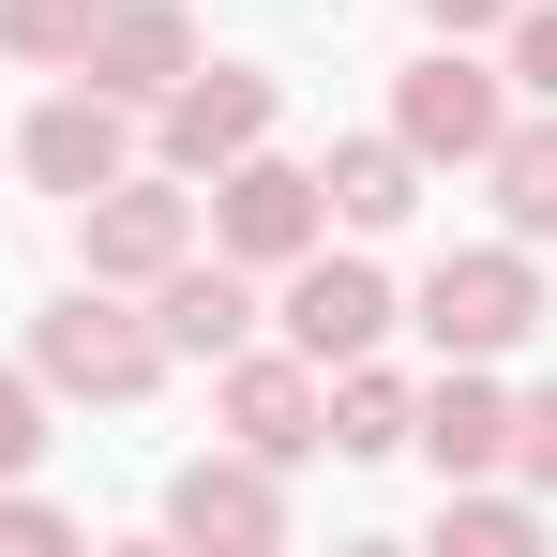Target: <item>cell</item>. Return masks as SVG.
I'll return each mask as SVG.
<instances>
[{"label":"cell","instance_id":"10","mask_svg":"<svg viewBox=\"0 0 557 557\" xmlns=\"http://www.w3.org/2000/svg\"><path fill=\"white\" fill-rule=\"evenodd\" d=\"M91 91H121V106H151V91H182L196 76V15L182 0H106L91 15V61H76Z\"/></svg>","mask_w":557,"mask_h":557},{"label":"cell","instance_id":"12","mask_svg":"<svg viewBox=\"0 0 557 557\" xmlns=\"http://www.w3.org/2000/svg\"><path fill=\"white\" fill-rule=\"evenodd\" d=\"M151 332H166V362H226V347L257 332L242 257H182V272H151Z\"/></svg>","mask_w":557,"mask_h":557},{"label":"cell","instance_id":"6","mask_svg":"<svg viewBox=\"0 0 557 557\" xmlns=\"http://www.w3.org/2000/svg\"><path fill=\"white\" fill-rule=\"evenodd\" d=\"M272 136V76H242V61H211L182 91H151V151H166V182H211V166H242Z\"/></svg>","mask_w":557,"mask_h":557},{"label":"cell","instance_id":"15","mask_svg":"<svg viewBox=\"0 0 557 557\" xmlns=\"http://www.w3.org/2000/svg\"><path fill=\"white\" fill-rule=\"evenodd\" d=\"M317 196L376 242V226H407V211H422V151H407V136H347V151L317 166Z\"/></svg>","mask_w":557,"mask_h":557},{"label":"cell","instance_id":"1","mask_svg":"<svg viewBox=\"0 0 557 557\" xmlns=\"http://www.w3.org/2000/svg\"><path fill=\"white\" fill-rule=\"evenodd\" d=\"M317 242H332V196H317V166H286L272 136H257L242 166H211V257L286 272V257H317Z\"/></svg>","mask_w":557,"mask_h":557},{"label":"cell","instance_id":"22","mask_svg":"<svg viewBox=\"0 0 557 557\" xmlns=\"http://www.w3.org/2000/svg\"><path fill=\"white\" fill-rule=\"evenodd\" d=\"M0 543H76V512H46V497H0Z\"/></svg>","mask_w":557,"mask_h":557},{"label":"cell","instance_id":"11","mask_svg":"<svg viewBox=\"0 0 557 557\" xmlns=\"http://www.w3.org/2000/svg\"><path fill=\"white\" fill-rule=\"evenodd\" d=\"M226 453H257V467H301V453H317V362H301V347H286V362L226 347Z\"/></svg>","mask_w":557,"mask_h":557},{"label":"cell","instance_id":"18","mask_svg":"<svg viewBox=\"0 0 557 557\" xmlns=\"http://www.w3.org/2000/svg\"><path fill=\"white\" fill-rule=\"evenodd\" d=\"M91 15L106 0H0V46L46 61V76H76V61H91Z\"/></svg>","mask_w":557,"mask_h":557},{"label":"cell","instance_id":"14","mask_svg":"<svg viewBox=\"0 0 557 557\" xmlns=\"http://www.w3.org/2000/svg\"><path fill=\"white\" fill-rule=\"evenodd\" d=\"M317 453H347V467L407 453V376H376V347H362V362H332V376H317Z\"/></svg>","mask_w":557,"mask_h":557},{"label":"cell","instance_id":"16","mask_svg":"<svg viewBox=\"0 0 557 557\" xmlns=\"http://www.w3.org/2000/svg\"><path fill=\"white\" fill-rule=\"evenodd\" d=\"M482 182H497V226L512 242H557V121H497Z\"/></svg>","mask_w":557,"mask_h":557},{"label":"cell","instance_id":"7","mask_svg":"<svg viewBox=\"0 0 557 557\" xmlns=\"http://www.w3.org/2000/svg\"><path fill=\"white\" fill-rule=\"evenodd\" d=\"M15 166H30V182L61 196V211H76L91 182H121V166H136V121H121V91H91V76H61V91L30 106V136H15Z\"/></svg>","mask_w":557,"mask_h":557},{"label":"cell","instance_id":"21","mask_svg":"<svg viewBox=\"0 0 557 557\" xmlns=\"http://www.w3.org/2000/svg\"><path fill=\"white\" fill-rule=\"evenodd\" d=\"M512 467H528V497H557V392L512 407Z\"/></svg>","mask_w":557,"mask_h":557},{"label":"cell","instance_id":"20","mask_svg":"<svg viewBox=\"0 0 557 557\" xmlns=\"http://www.w3.org/2000/svg\"><path fill=\"white\" fill-rule=\"evenodd\" d=\"M46 453V376H0V482Z\"/></svg>","mask_w":557,"mask_h":557},{"label":"cell","instance_id":"23","mask_svg":"<svg viewBox=\"0 0 557 557\" xmlns=\"http://www.w3.org/2000/svg\"><path fill=\"white\" fill-rule=\"evenodd\" d=\"M437 30H512V0H422Z\"/></svg>","mask_w":557,"mask_h":557},{"label":"cell","instance_id":"17","mask_svg":"<svg viewBox=\"0 0 557 557\" xmlns=\"http://www.w3.org/2000/svg\"><path fill=\"white\" fill-rule=\"evenodd\" d=\"M437 543H467V557H528V543H543V512H528V497H482V482H437Z\"/></svg>","mask_w":557,"mask_h":557},{"label":"cell","instance_id":"5","mask_svg":"<svg viewBox=\"0 0 557 557\" xmlns=\"http://www.w3.org/2000/svg\"><path fill=\"white\" fill-rule=\"evenodd\" d=\"M76 257H91V286H151V272H182V257H196V196L121 166V182L76 196Z\"/></svg>","mask_w":557,"mask_h":557},{"label":"cell","instance_id":"8","mask_svg":"<svg viewBox=\"0 0 557 557\" xmlns=\"http://www.w3.org/2000/svg\"><path fill=\"white\" fill-rule=\"evenodd\" d=\"M286 347H301V362L332 376V362H362L376 332H392V286H376V257H332V242H317V257H286Z\"/></svg>","mask_w":557,"mask_h":557},{"label":"cell","instance_id":"9","mask_svg":"<svg viewBox=\"0 0 557 557\" xmlns=\"http://www.w3.org/2000/svg\"><path fill=\"white\" fill-rule=\"evenodd\" d=\"M166 543H211V557L286 543V467H257V453H196L182 482H166Z\"/></svg>","mask_w":557,"mask_h":557},{"label":"cell","instance_id":"13","mask_svg":"<svg viewBox=\"0 0 557 557\" xmlns=\"http://www.w3.org/2000/svg\"><path fill=\"white\" fill-rule=\"evenodd\" d=\"M407 437L437 453V482H482V467H512V392H497L482 362H453L437 407H407Z\"/></svg>","mask_w":557,"mask_h":557},{"label":"cell","instance_id":"2","mask_svg":"<svg viewBox=\"0 0 557 557\" xmlns=\"http://www.w3.org/2000/svg\"><path fill=\"white\" fill-rule=\"evenodd\" d=\"M30 376H46V392H91V407H136V392L166 376V332H151V317H121L106 286H76V301H46V317H30Z\"/></svg>","mask_w":557,"mask_h":557},{"label":"cell","instance_id":"19","mask_svg":"<svg viewBox=\"0 0 557 557\" xmlns=\"http://www.w3.org/2000/svg\"><path fill=\"white\" fill-rule=\"evenodd\" d=\"M512 91L557 106V0H512Z\"/></svg>","mask_w":557,"mask_h":557},{"label":"cell","instance_id":"3","mask_svg":"<svg viewBox=\"0 0 557 557\" xmlns=\"http://www.w3.org/2000/svg\"><path fill=\"white\" fill-rule=\"evenodd\" d=\"M422 332H437V362H497V347H528V332H543V272H528V242L437 257V272H422Z\"/></svg>","mask_w":557,"mask_h":557},{"label":"cell","instance_id":"4","mask_svg":"<svg viewBox=\"0 0 557 557\" xmlns=\"http://www.w3.org/2000/svg\"><path fill=\"white\" fill-rule=\"evenodd\" d=\"M497 121H512V106H497V76L467 61V30H437V46L392 76V136H407L422 166H482V151H497Z\"/></svg>","mask_w":557,"mask_h":557}]
</instances>
